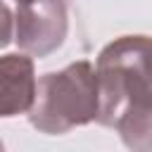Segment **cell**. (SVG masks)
I'll return each mask as SVG.
<instances>
[{
    "label": "cell",
    "instance_id": "obj_1",
    "mask_svg": "<svg viewBox=\"0 0 152 152\" xmlns=\"http://www.w3.org/2000/svg\"><path fill=\"white\" fill-rule=\"evenodd\" d=\"M97 119L121 133L133 152H150V38L121 36L112 40L97 57Z\"/></svg>",
    "mask_w": 152,
    "mask_h": 152
},
{
    "label": "cell",
    "instance_id": "obj_2",
    "mask_svg": "<svg viewBox=\"0 0 152 152\" xmlns=\"http://www.w3.org/2000/svg\"><path fill=\"white\" fill-rule=\"evenodd\" d=\"M31 126L59 135L97 119L95 69L88 59L74 62L62 71L45 74L36 81L33 104L26 112Z\"/></svg>",
    "mask_w": 152,
    "mask_h": 152
},
{
    "label": "cell",
    "instance_id": "obj_3",
    "mask_svg": "<svg viewBox=\"0 0 152 152\" xmlns=\"http://www.w3.org/2000/svg\"><path fill=\"white\" fill-rule=\"evenodd\" d=\"M69 31L64 0H33L17 5L14 40L26 57H45L55 52Z\"/></svg>",
    "mask_w": 152,
    "mask_h": 152
},
{
    "label": "cell",
    "instance_id": "obj_4",
    "mask_svg": "<svg viewBox=\"0 0 152 152\" xmlns=\"http://www.w3.org/2000/svg\"><path fill=\"white\" fill-rule=\"evenodd\" d=\"M36 95L33 59L26 55L0 57V119L31 109Z\"/></svg>",
    "mask_w": 152,
    "mask_h": 152
},
{
    "label": "cell",
    "instance_id": "obj_5",
    "mask_svg": "<svg viewBox=\"0 0 152 152\" xmlns=\"http://www.w3.org/2000/svg\"><path fill=\"white\" fill-rule=\"evenodd\" d=\"M12 33H14V19H12V12H10V7L5 5V0H0V48L10 45Z\"/></svg>",
    "mask_w": 152,
    "mask_h": 152
},
{
    "label": "cell",
    "instance_id": "obj_6",
    "mask_svg": "<svg viewBox=\"0 0 152 152\" xmlns=\"http://www.w3.org/2000/svg\"><path fill=\"white\" fill-rule=\"evenodd\" d=\"M26 2H33V0H17V5H26Z\"/></svg>",
    "mask_w": 152,
    "mask_h": 152
},
{
    "label": "cell",
    "instance_id": "obj_7",
    "mask_svg": "<svg viewBox=\"0 0 152 152\" xmlns=\"http://www.w3.org/2000/svg\"><path fill=\"white\" fill-rule=\"evenodd\" d=\"M0 152H5V145H2V140H0Z\"/></svg>",
    "mask_w": 152,
    "mask_h": 152
}]
</instances>
